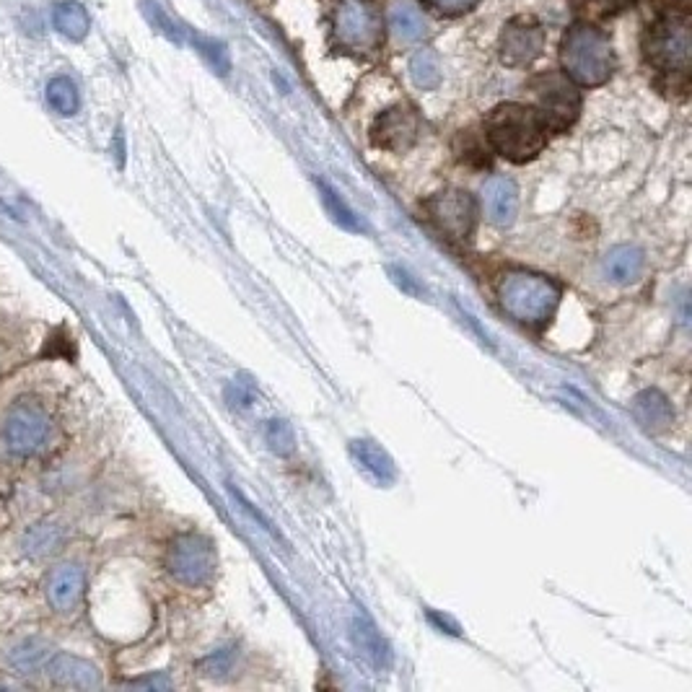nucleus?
Listing matches in <instances>:
<instances>
[{"label":"nucleus","instance_id":"1","mask_svg":"<svg viewBox=\"0 0 692 692\" xmlns=\"http://www.w3.org/2000/svg\"><path fill=\"white\" fill-rule=\"evenodd\" d=\"M485 135L493 151L506 161L524 164L532 161L547 143V127L534 107L524 104H498L485 120Z\"/></svg>","mask_w":692,"mask_h":692},{"label":"nucleus","instance_id":"2","mask_svg":"<svg viewBox=\"0 0 692 692\" xmlns=\"http://www.w3.org/2000/svg\"><path fill=\"white\" fill-rule=\"evenodd\" d=\"M560 63L566 76L578 86H602L610 81L615 70V52H612L610 37L594 24L578 21L563 37L560 45Z\"/></svg>","mask_w":692,"mask_h":692},{"label":"nucleus","instance_id":"3","mask_svg":"<svg viewBox=\"0 0 692 692\" xmlns=\"http://www.w3.org/2000/svg\"><path fill=\"white\" fill-rule=\"evenodd\" d=\"M498 301L501 309L519 324L542 327L553 319L560 304V288L545 275L514 270L503 275L498 283Z\"/></svg>","mask_w":692,"mask_h":692},{"label":"nucleus","instance_id":"4","mask_svg":"<svg viewBox=\"0 0 692 692\" xmlns=\"http://www.w3.org/2000/svg\"><path fill=\"white\" fill-rule=\"evenodd\" d=\"M643 55L648 65L674 78H687L692 63V24L690 13H667L648 26L643 37Z\"/></svg>","mask_w":692,"mask_h":692},{"label":"nucleus","instance_id":"5","mask_svg":"<svg viewBox=\"0 0 692 692\" xmlns=\"http://www.w3.org/2000/svg\"><path fill=\"white\" fill-rule=\"evenodd\" d=\"M0 439H3V446L13 457H37L52 441L50 415L37 402H16L3 418Z\"/></svg>","mask_w":692,"mask_h":692},{"label":"nucleus","instance_id":"6","mask_svg":"<svg viewBox=\"0 0 692 692\" xmlns=\"http://www.w3.org/2000/svg\"><path fill=\"white\" fill-rule=\"evenodd\" d=\"M335 42L350 52H374L384 42V21L371 0H340L332 19Z\"/></svg>","mask_w":692,"mask_h":692},{"label":"nucleus","instance_id":"7","mask_svg":"<svg viewBox=\"0 0 692 692\" xmlns=\"http://www.w3.org/2000/svg\"><path fill=\"white\" fill-rule=\"evenodd\" d=\"M529 96L547 130H568L581 112V94L576 83L560 73H540L529 81Z\"/></svg>","mask_w":692,"mask_h":692},{"label":"nucleus","instance_id":"8","mask_svg":"<svg viewBox=\"0 0 692 692\" xmlns=\"http://www.w3.org/2000/svg\"><path fill=\"white\" fill-rule=\"evenodd\" d=\"M216 566V547L203 534H179L166 553V571L190 589L210 584V578L216 576Z\"/></svg>","mask_w":692,"mask_h":692},{"label":"nucleus","instance_id":"9","mask_svg":"<svg viewBox=\"0 0 692 692\" xmlns=\"http://www.w3.org/2000/svg\"><path fill=\"white\" fill-rule=\"evenodd\" d=\"M428 223L449 242H467L475 229V200L464 190H444L423 203Z\"/></svg>","mask_w":692,"mask_h":692},{"label":"nucleus","instance_id":"10","mask_svg":"<svg viewBox=\"0 0 692 692\" xmlns=\"http://www.w3.org/2000/svg\"><path fill=\"white\" fill-rule=\"evenodd\" d=\"M545 50V29L534 19H511L501 32V60L508 68H524Z\"/></svg>","mask_w":692,"mask_h":692},{"label":"nucleus","instance_id":"11","mask_svg":"<svg viewBox=\"0 0 692 692\" xmlns=\"http://www.w3.org/2000/svg\"><path fill=\"white\" fill-rule=\"evenodd\" d=\"M418 130V112L407 104H397V107L376 117L374 127H371V140H374V146L387 148V151H407L418 138Z\"/></svg>","mask_w":692,"mask_h":692},{"label":"nucleus","instance_id":"12","mask_svg":"<svg viewBox=\"0 0 692 692\" xmlns=\"http://www.w3.org/2000/svg\"><path fill=\"white\" fill-rule=\"evenodd\" d=\"M83 589H86V576L73 563L52 568V573L47 576V602L60 615H68V612L76 610L83 599Z\"/></svg>","mask_w":692,"mask_h":692},{"label":"nucleus","instance_id":"13","mask_svg":"<svg viewBox=\"0 0 692 692\" xmlns=\"http://www.w3.org/2000/svg\"><path fill=\"white\" fill-rule=\"evenodd\" d=\"M630 413L646 433H667L674 426L672 402L659 389H643V392L635 394Z\"/></svg>","mask_w":692,"mask_h":692},{"label":"nucleus","instance_id":"14","mask_svg":"<svg viewBox=\"0 0 692 692\" xmlns=\"http://www.w3.org/2000/svg\"><path fill=\"white\" fill-rule=\"evenodd\" d=\"M350 638L356 643L358 654L369 661L374 669H387L392 664L389 643L384 641V635L376 630V625L371 623V617L366 612H353V617H350Z\"/></svg>","mask_w":692,"mask_h":692},{"label":"nucleus","instance_id":"15","mask_svg":"<svg viewBox=\"0 0 692 692\" xmlns=\"http://www.w3.org/2000/svg\"><path fill=\"white\" fill-rule=\"evenodd\" d=\"M485 216L493 226H511L519 213V192L508 177H493L483 187Z\"/></svg>","mask_w":692,"mask_h":692},{"label":"nucleus","instance_id":"16","mask_svg":"<svg viewBox=\"0 0 692 692\" xmlns=\"http://www.w3.org/2000/svg\"><path fill=\"white\" fill-rule=\"evenodd\" d=\"M47 672H50V677L58 682V685L83 687V690L102 685L99 669H96L94 664L70 654H52L50 664H47Z\"/></svg>","mask_w":692,"mask_h":692},{"label":"nucleus","instance_id":"17","mask_svg":"<svg viewBox=\"0 0 692 692\" xmlns=\"http://www.w3.org/2000/svg\"><path fill=\"white\" fill-rule=\"evenodd\" d=\"M643 265H646V257H643L641 249L633 247V244H620V247L604 254V278L615 286H630L641 278Z\"/></svg>","mask_w":692,"mask_h":692},{"label":"nucleus","instance_id":"18","mask_svg":"<svg viewBox=\"0 0 692 692\" xmlns=\"http://www.w3.org/2000/svg\"><path fill=\"white\" fill-rule=\"evenodd\" d=\"M350 454H353V459L358 462V467H363V470L369 472V475L374 477L379 485L394 483L397 470H394L392 457H389L387 451L381 449L376 441H371V439L350 441Z\"/></svg>","mask_w":692,"mask_h":692},{"label":"nucleus","instance_id":"19","mask_svg":"<svg viewBox=\"0 0 692 692\" xmlns=\"http://www.w3.org/2000/svg\"><path fill=\"white\" fill-rule=\"evenodd\" d=\"M52 24L70 42H83L89 34V11L78 3V0H60L58 6L52 8Z\"/></svg>","mask_w":692,"mask_h":692},{"label":"nucleus","instance_id":"20","mask_svg":"<svg viewBox=\"0 0 692 692\" xmlns=\"http://www.w3.org/2000/svg\"><path fill=\"white\" fill-rule=\"evenodd\" d=\"M50 659H52L50 646L42 641H34V638L21 641L19 646H13L11 651H8V664H11L16 672H24V674L42 672V669H47Z\"/></svg>","mask_w":692,"mask_h":692},{"label":"nucleus","instance_id":"21","mask_svg":"<svg viewBox=\"0 0 692 692\" xmlns=\"http://www.w3.org/2000/svg\"><path fill=\"white\" fill-rule=\"evenodd\" d=\"M60 542H63L60 524L39 521V524L29 527V532L24 534V553L29 558H50L52 553H58Z\"/></svg>","mask_w":692,"mask_h":692},{"label":"nucleus","instance_id":"22","mask_svg":"<svg viewBox=\"0 0 692 692\" xmlns=\"http://www.w3.org/2000/svg\"><path fill=\"white\" fill-rule=\"evenodd\" d=\"M389 21L394 26V34L402 39V42H420L426 37V21L420 16V11L410 3H397L392 6L389 13Z\"/></svg>","mask_w":692,"mask_h":692},{"label":"nucleus","instance_id":"23","mask_svg":"<svg viewBox=\"0 0 692 692\" xmlns=\"http://www.w3.org/2000/svg\"><path fill=\"white\" fill-rule=\"evenodd\" d=\"M47 104H50L58 115H65V117H70V115H76L78 112V104H81V96H78V89H76V83L70 81V78H65V76H58V78H52L50 83H47Z\"/></svg>","mask_w":692,"mask_h":692},{"label":"nucleus","instance_id":"24","mask_svg":"<svg viewBox=\"0 0 692 692\" xmlns=\"http://www.w3.org/2000/svg\"><path fill=\"white\" fill-rule=\"evenodd\" d=\"M410 76L418 83L420 89H436L441 83V65L436 52L420 50L410 58Z\"/></svg>","mask_w":692,"mask_h":692},{"label":"nucleus","instance_id":"25","mask_svg":"<svg viewBox=\"0 0 692 692\" xmlns=\"http://www.w3.org/2000/svg\"><path fill=\"white\" fill-rule=\"evenodd\" d=\"M630 3H633V0H573V8H576V13L581 19L599 21L612 16V13L623 11Z\"/></svg>","mask_w":692,"mask_h":692},{"label":"nucleus","instance_id":"26","mask_svg":"<svg viewBox=\"0 0 692 692\" xmlns=\"http://www.w3.org/2000/svg\"><path fill=\"white\" fill-rule=\"evenodd\" d=\"M319 190H322L324 208H327V213H330L332 221H335L337 226H343V229L348 231H361V223H358V218L353 216V210H350L348 205H345L343 200L330 190V187L319 185Z\"/></svg>","mask_w":692,"mask_h":692},{"label":"nucleus","instance_id":"27","mask_svg":"<svg viewBox=\"0 0 692 692\" xmlns=\"http://www.w3.org/2000/svg\"><path fill=\"white\" fill-rule=\"evenodd\" d=\"M265 441L275 454H280V457H288V454H293V449H296L293 428L288 426L286 420H270L265 426Z\"/></svg>","mask_w":692,"mask_h":692},{"label":"nucleus","instance_id":"28","mask_svg":"<svg viewBox=\"0 0 692 692\" xmlns=\"http://www.w3.org/2000/svg\"><path fill=\"white\" fill-rule=\"evenodd\" d=\"M254 397H257V389H254V384L247 376L229 381V387H226V400H229L231 407H249Z\"/></svg>","mask_w":692,"mask_h":692},{"label":"nucleus","instance_id":"29","mask_svg":"<svg viewBox=\"0 0 692 692\" xmlns=\"http://www.w3.org/2000/svg\"><path fill=\"white\" fill-rule=\"evenodd\" d=\"M423 3L441 16H462L477 6V0H423Z\"/></svg>","mask_w":692,"mask_h":692}]
</instances>
